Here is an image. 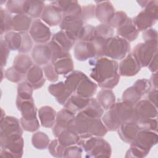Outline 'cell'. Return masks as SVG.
I'll use <instances>...</instances> for the list:
<instances>
[{"instance_id":"10","label":"cell","mask_w":158,"mask_h":158,"mask_svg":"<svg viewBox=\"0 0 158 158\" xmlns=\"http://www.w3.org/2000/svg\"><path fill=\"white\" fill-rule=\"evenodd\" d=\"M29 34L31 39L38 44L48 43L52 38L50 28L40 19H35L32 22Z\"/></svg>"},{"instance_id":"13","label":"cell","mask_w":158,"mask_h":158,"mask_svg":"<svg viewBox=\"0 0 158 158\" xmlns=\"http://www.w3.org/2000/svg\"><path fill=\"white\" fill-rule=\"evenodd\" d=\"M59 26L61 30L65 31L77 40L80 30L84 26V21L81 17L67 16L62 18Z\"/></svg>"},{"instance_id":"16","label":"cell","mask_w":158,"mask_h":158,"mask_svg":"<svg viewBox=\"0 0 158 158\" xmlns=\"http://www.w3.org/2000/svg\"><path fill=\"white\" fill-rule=\"evenodd\" d=\"M31 59L39 66L45 65L51 62L52 52L48 43L35 45L31 51Z\"/></svg>"},{"instance_id":"27","label":"cell","mask_w":158,"mask_h":158,"mask_svg":"<svg viewBox=\"0 0 158 158\" xmlns=\"http://www.w3.org/2000/svg\"><path fill=\"white\" fill-rule=\"evenodd\" d=\"M40 123L44 128H52L56 120L57 112L51 106H44L38 110Z\"/></svg>"},{"instance_id":"23","label":"cell","mask_w":158,"mask_h":158,"mask_svg":"<svg viewBox=\"0 0 158 158\" xmlns=\"http://www.w3.org/2000/svg\"><path fill=\"white\" fill-rule=\"evenodd\" d=\"M139 31L135 25L132 18L128 17L125 22L117 28V35L128 42L135 41L138 36Z\"/></svg>"},{"instance_id":"14","label":"cell","mask_w":158,"mask_h":158,"mask_svg":"<svg viewBox=\"0 0 158 158\" xmlns=\"http://www.w3.org/2000/svg\"><path fill=\"white\" fill-rule=\"evenodd\" d=\"M141 68L133 54L128 53L118 64V73L120 76L133 77L139 72Z\"/></svg>"},{"instance_id":"45","label":"cell","mask_w":158,"mask_h":158,"mask_svg":"<svg viewBox=\"0 0 158 158\" xmlns=\"http://www.w3.org/2000/svg\"><path fill=\"white\" fill-rule=\"evenodd\" d=\"M52 52V59H51V63L54 62L56 60L66 57L68 56H70V54L69 52H65L56 42H54L53 40H51V41L48 43Z\"/></svg>"},{"instance_id":"20","label":"cell","mask_w":158,"mask_h":158,"mask_svg":"<svg viewBox=\"0 0 158 158\" xmlns=\"http://www.w3.org/2000/svg\"><path fill=\"white\" fill-rule=\"evenodd\" d=\"M95 17L101 23L108 24L115 14V8L110 1L96 2Z\"/></svg>"},{"instance_id":"40","label":"cell","mask_w":158,"mask_h":158,"mask_svg":"<svg viewBox=\"0 0 158 158\" xmlns=\"http://www.w3.org/2000/svg\"><path fill=\"white\" fill-rule=\"evenodd\" d=\"M1 14V35L11 31L12 30V17L10 13L2 7L0 8Z\"/></svg>"},{"instance_id":"52","label":"cell","mask_w":158,"mask_h":158,"mask_svg":"<svg viewBox=\"0 0 158 158\" xmlns=\"http://www.w3.org/2000/svg\"><path fill=\"white\" fill-rule=\"evenodd\" d=\"M107 39L99 36H96V38L91 41L95 48L96 57H104L106 41Z\"/></svg>"},{"instance_id":"8","label":"cell","mask_w":158,"mask_h":158,"mask_svg":"<svg viewBox=\"0 0 158 158\" xmlns=\"http://www.w3.org/2000/svg\"><path fill=\"white\" fill-rule=\"evenodd\" d=\"M4 40L10 50L20 53L29 52L33 46L32 39L27 32L9 31L5 34Z\"/></svg>"},{"instance_id":"63","label":"cell","mask_w":158,"mask_h":158,"mask_svg":"<svg viewBox=\"0 0 158 158\" xmlns=\"http://www.w3.org/2000/svg\"><path fill=\"white\" fill-rule=\"evenodd\" d=\"M148 1H137V3H138L141 7L144 8L146 7V4H148Z\"/></svg>"},{"instance_id":"58","label":"cell","mask_w":158,"mask_h":158,"mask_svg":"<svg viewBox=\"0 0 158 158\" xmlns=\"http://www.w3.org/2000/svg\"><path fill=\"white\" fill-rule=\"evenodd\" d=\"M10 49L6 43L5 42L4 40L1 38V66L3 67L6 65L7 59L9 55Z\"/></svg>"},{"instance_id":"29","label":"cell","mask_w":158,"mask_h":158,"mask_svg":"<svg viewBox=\"0 0 158 158\" xmlns=\"http://www.w3.org/2000/svg\"><path fill=\"white\" fill-rule=\"evenodd\" d=\"M51 40L56 42L65 52H69L73 48L76 40L63 30H60L54 33Z\"/></svg>"},{"instance_id":"35","label":"cell","mask_w":158,"mask_h":158,"mask_svg":"<svg viewBox=\"0 0 158 158\" xmlns=\"http://www.w3.org/2000/svg\"><path fill=\"white\" fill-rule=\"evenodd\" d=\"M55 70L58 75H67L73 71L74 65L71 56H68L60 58L54 62Z\"/></svg>"},{"instance_id":"6","label":"cell","mask_w":158,"mask_h":158,"mask_svg":"<svg viewBox=\"0 0 158 158\" xmlns=\"http://www.w3.org/2000/svg\"><path fill=\"white\" fill-rule=\"evenodd\" d=\"M1 152L2 157H22L23 153L24 141L22 135L15 134L0 137Z\"/></svg>"},{"instance_id":"37","label":"cell","mask_w":158,"mask_h":158,"mask_svg":"<svg viewBox=\"0 0 158 158\" xmlns=\"http://www.w3.org/2000/svg\"><path fill=\"white\" fill-rule=\"evenodd\" d=\"M86 75L81 71L74 70L66 77L64 83L72 94L75 93L79 83Z\"/></svg>"},{"instance_id":"15","label":"cell","mask_w":158,"mask_h":158,"mask_svg":"<svg viewBox=\"0 0 158 158\" xmlns=\"http://www.w3.org/2000/svg\"><path fill=\"white\" fill-rule=\"evenodd\" d=\"M40 18L45 24L54 27L60 24L63 17L60 10L51 3L45 5Z\"/></svg>"},{"instance_id":"48","label":"cell","mask_w":158,"mask_h":158,"mask_svg":"<svg viewBox=\"0 0 158 158\" xmlns=\"http://www.w3.org/2000/svg\"><path fill=\"white\" fill-rule=\"evenodd\" d=\"M95 28L96 36L107 39L114 36V29L107 24L101 23L96 26Z\"/></svg>"},{"instance_id":"43","label":"cell","mask_w":158,"mask_h":158,"mask_svg":"<svg viewBox=\"0 0 158 158\" xmlns=\"http://www.w3.org/2000/svg\"><path fill=\"white\" fill-rule=\"evenodd\" d=\"M96 36L95 27L87 24L84 25L80 30L78 39L79 41L91 42Z\"/></svg>"},{"instance_id":"3","label":"cell","mask_w":158,"mask_h":158,"mask_svg":"<svg viewBox=\"0 0 158 158\" xmlns=\"http://www.w3.org/2000/svg\"><path fill=\"white\" fill-rule=\"evenodd\" d=\"M72 130H74L81 139L92 136L103 137L108 131L102 120L89 117L81 112L76 114Z\"/></svg>"},{"instance_id":"5","label":"cell","mask_w":158,"mask_h":158,"mask_svg":"<svg viewBox=\"0 0 158 158\" xmlns=\"http://www.w3.org/2000/svg\"><path fill=\"white\" fill-rule=\"evenodd\" d=\"M77 145L81 146L86 153V157H110L112 148L110 144L102 137L92 136L80 139Z\"/></svg>"},{"instance_id":"17","label":"cell","mask_w":158,"mask_h":158,"mask_svg":"<svg viewBox=\"0 0 158 158\" xmlns=\"http://www.w3.org/2000/svg\"><path fill=\"white\" fill-rule=\"evenodd\" d=\"M16 106L21 113L22 117L20 118L26 120H31L37 118V109L33 98L23 99L17 96Z\"/></svg>"},{"instance_id":"4","label":"cell","mask_w":158,"mask_h":158,"mask_svg":"<svg viewBox=\"0 0 158 158\" xmlns=\"http://www.w3.org/2000/svg\"><path fill=\"white\" fill-rule=\"evenodd\" d=\"M157 132L139 130L135 139L130 143L125 157H144L149 154L151 149L157 143Z\"/></svg>"},{"instance_id":"54","label":"cell","mask_w":158,"mask_h":158,"mask_svg":"<svg viewBox=\"0 0 158 158\" xmlns=\"http://www.w3.org/2000/svg\"><path fill=\"white\" fill-rule=\"evenodd\" d=\"M43 70L46 79L48 81L51 82H56L58 80L59 75L56 72L54 67L51 62L44 65Z\"/></svg>"},{"instance_id":"61","label":"cell","mask_w":158,"mask_h":158,"mask_svg":"<svg viewBox=\"0 0 158 158\" xmlns=\"http://www.w3.org/2000/svg\"><path fill=\"white\" fill-rule=\"evenodd\" d=\"M148 67L152 73L157 72V53L153 57Z\"/></svg>"},{"instance_id":"56","label":"cell","mask_w":158,"mask_h":158,"mask_svg":"<svg viewBox=\"0 0 158 158\" xmlns=\"http://www.w3.org/2000/svg\"><path fill=\"white\" fill-rule=\"evenodd\" d=\"M95 10L96 6L94 4H88L81 7V18L85 22L95 17Z\"/></svg>"},{"instance_id":"28","label":"cell","mask_w":158,"mask_h":158,"mask_svg":"<svg viewBox=\"0 0 158 158\" xmlns=\"http://www.w3.org/2000/svg\"><path fill=\"white\" fill-rule=\"evenodd\" d=\"M89 99L90 98L73 94L69 98L64 106L69 111L76 115L86 107L89 103Z\"/></svg>"},{"instance_id":"47","label":"cell","mask_w":158,"mask_h":158,"mask_svg":"<svg viewBox=\"0 0 158 158\" xmlns=\"http://www.w3.org/2000/svg\"><path fill=\"white\" fill-rule=\"evenodd\" d=\"M65 148L59 143L57 138L52 140L48 147L49 153L56 157H63Z\"/></svg>"},{"instance_id":"51","label":"cell","mask_w":158,"mask_h":158,"mask_svg":"<svg viewBox=\"0 0 158 158\" xmlns=\"http://www.w3.org/2000/svg\"><path fill=\"white\" fill-rule=\"evenodd\" d=\"M127 18V14L125 12L117 11L115 12L114 17L112 18L107 25L112 27L114 29L117 28L125 22Z\"/></svg>"},{"instance_id":"31","label":"cell","mask_w":158,"mask_h":158,"mask_svg":"<svg viewBox=\"0 0 158 158\" xmlns=\"http://www.w3.org/2000/svg\"><path fill=\"white\" fill-rule=\"evenodd\" d=\"M133 19V23L139 31H144L154 25L157 20L146 13L145 11H141Z\"/></svg>"},{"instance_id":"41","label":"cell","mask_w":158,"mask_h":158,"mask_svg":"<svg viewBox=\"0 0 158 158\" xmlns=\"http://www.w3.org/2000/svg\"><path fill=\"white\" fill-rule=\"evenodd\" d=\"M50 143L48 136L43 131L35 133L31 137V143L36 149L43 150L46 149Z\"/></svg>"},{"instance_id":"59","label":"cell","mask_w":158,"mask_h":158,"mask_svg":"<svg viewBox=\"0 0 158 158\" xmlns=\"http://www.w3.org/2000/svg\"><path fill=\"white\" fill-rule=\"evenodd\" d=\"M142 38L144 42L157 43V31L152 28H149L143 32Z\"/></svg>"},{"instance_id":"30","label":"cell","mask_w":158,"mask_h":158,"mask_svg":"<svg viewBox=\"0 0 158 158\" xmlns=\"http://www.w3.org/2000/svg\"><path fill=\"white\" fill-rule=\"evenodd\" d=\"M33 65V62L30 56L20 53L15 57L12 66L20 73L26 75L27 72Z\"/></svg>"},{"instance_id":"11","label":"cell","mask_w":158,"mask_h":158,"mask_svg":"<svg viewBox=\"0 0 158 158\" xmlns=\"http://www.w3.org/2000/svg\"><path fill=\"white\" fill-rule=\"evenodd\" d=\"M76 115L66 108H63L57 113L55 124L52 127L53 135L57 138L64 129L72 128Z\"/></svg>"},{"instance_id":"26","label":"cell","mask_w":158,"mask_h":158,"mask_svg":"<svg viewBox=\"0 0 158 158\" xmlns=\"http://www.w3.org/2000/svg\"><path fill=\"white\" fill-rule=\"evenodd\" d=\"M97 88L98 85L86 75L79 83L75 94L84 98H91L96 93Z\"/></svg>"},{"instance_id":"57","label":"cell","mask_w":158,"mask_h":158,"mask_svg":"<svg viewBox=\"0 0 158 158\" xmlns=\"http://www.w3.org/2000/svg\"><path fill=\"white\" fill-rule=\"evenodd\" d=\"M146 13L152 17L156 20L158 19V1L156 0L149 1L146 7L144 8Z\"/></svg>"},{"instance_id":"22","label":"cell","mask_w":158,"mask_h":158,"mask_svg":"<svg viewBox=\"0 0 158 158\" xmlns=\"http://www.w3.org/2000/svg\"><path fill=\"white\" fill-rule=\"evenodd\" d=\"M48 89L49 93L55 98L57 102L60 105L64 106L69 98L72 95L64 81L51 84L48 86Z\"/></svg>"},{"instance_id":"32","label":"cell","mask_w":158,"mask_h":158,"mask_svg":"<svg viewBox=\"0 0 158 158\" xmlns=\"http://www.w3.org/2000/svg\"><path fill=\"white\" fill-rule=\"evenodd\" d=\"M32 19L27 14H18L12 17V30L16 32H27L32 23Z\"/></svg>"},{"instance_id":"1","label":"cell","mask_w":158,"mask_h":158,"mask_svg":"<svg viewBox=\"0 0 158 158\" xmlns=\"http://www.w3.org/2000/svg\"><path fill=\"white\" fill-rule=\"evenodd\" d=\"M93 65L90 77L94 80L102 89H112L117 85L120 80L118 63L117 60L106 57H101L91 60Z\"/></svg>"},{"instance_id":"39","label":"cell","mask_w":158,"mask_h":158,"mask_svg":"<svg viewBox=\"0 0 158 158\" xmlns=\"http://www.w3.org/2000/svg\"><path fill=\"white\" fill-rule=\"evenodd\" d=\"M6 9L10 14H26L27 1H7L6 2Z\"/></svg>"},{"instance_id":"24","label":"cell","mask_w":158,"mask_h":158,"mask_svg":"<svg viewBox=\"0 0 158 158\" xmlns=\"http://www.w3.org/2000/svg\"><path fill=\"white\" fill-rule=\"evenodd\" d=\"M139 130L136 122L130 121L121 124L117 131L123 141L130 144L135 139Z\"/></svg>"},{"instance_id":"55","label":"cell","mask_w":158,"mask_h":158,"mask_svg":"<svg viewBox=\"0 0 158 158\" xmlns=\"http://www.w3.org/2000/svg\"><path fill=\"white\" fill-rule=\"evenodd\" d=\"M20 122L22 128L27 131L35 132L40 128V125L38 118L31 120H26L22 118L20 119Z\"/></svg>"},{"instance_id":"36","label":"cell","mask_w":158,"mask_h":158,"mask_svg":"<svg viewBox=\"0 0 158 158\" xmlns=\"http://www.w3.org/2000/svg\"><path fill=\"white\" fill-rule=\"evenodd\" d=\"M104 109L100 106L97 99L91 98L86 107L81 112L89 117L101 118L104 114Z\"/></svg>"},{"instance_id":"53","label":"cell","mask_w":158,"mask_h":158,"mask_svg":"<svg viewBox=\"0 0 158 158\" xmlns=\"http://www.w3.org/2000/svg\"><path fill=\"white\" fill-rule=\"evenodd\" d=\"M83 148L78 145H72L65 148L63 157L79 158L81 157Z\"/></svg>"},{"instance_id":"60","label":"cell","mask_w":158,"mask_h":158,"mask_svg":"<svg viewBox=\"0 0 158 158\" xmlns=\"http://www.w3.org/2000/svg\"><path fill=\"white\" fill-rule=\"evenodd\" d=\"M148 100L152 102L155 106H157V89H151L148 93Z\"/></svg>"},{"instance_id":"62","label":"cell","mask_w":158,"mask_h":158,"mask_svg":"<svg viewBox=\"0 0 158 158\" xmlns=\"http://www.w3.org/2000/svg\"><path fill=\"white\" fill-rule=\"evenodd\" d=\"M149 81L151 83L152 87H153V88L157 89V72L152 73Z\"/></svg>"},{"instance_id":"33","label":"cell","mask_w":158,"mask_h":158,"mask_svg":"<svg viewBox=\"0 0 158 158\" xmlns=\"http://www.w3.org/2000/svg\"><path fill=\"white\" fill-rule=\"evenodd\" d=\"M96 99L104 110H109L115 103V96L110 89H102L96 96Z\"/></svg>"},{"instance_id":"44","label":"cell","mask_w":158,"mask_h":158,"mask_svg":"<svg viewBox=\"0 0 158 158\" xmlns=\"http://www.w3.org/2000/svg\"><path fill=\"white\" fill-rule=\"evenodd\" d=\"M33 88L31 85L27 81H23L19 83L17 86V96L18 97L23 99L32 98Z\"/></svg>"},{"instance_id":"34","label":"cell","mask_w":158,"mask_h":158,"mask_svg":"<svg viewBox=\"0 0 158 158\" xmlns=\"http://www.w3.org/2000/svg\"><path fill=\"white\" fill-rule=\"evenodd\" d=\"M59 143L64 146L67 147L77 144L81 138L73 130L66 128L63 130L56 138Z\"/></svg>"},{"instance_id":"2","label":"cell","mask_w":158,"mask_h":158,"mask_svg":"<svg viewBox=\"0 0 158 158\" xmlns=\"http://www.w3.org/2000/svg\"><path fill=\"white\" fill-rule=\"evenodd\" d=\"M134 106L125 102H115L102 115V121L109 131H117L119 126L127 122H136Z\"/></svg>"},{"instance_id":"46","label":"cell","mask_w":158,"mask_h":158,"mask_svg":"<svg viewBox=\"0 0 158 158\" xmlns=\"http://www.w3.org/2000/svg\"><path fill=\"white\" fill-rule=\"evenodd\" d=\"M139 130H149L157 132V121L155 118L138 120L136 122Z\"/></svg>"},{"instance_id":"12","label":"cell","mask_w":158,"mask_h":158,"mask_svg":"<svg viewBox=\"0 0 158 158\" xmlns=\"http://www.w3.org/2000/svg\"><path fill=\"white\" fill-rule=\"evenodd\" d=\"M136 122L138 120L155 118L157 115V107L148 99L139 100L134 106Z\"/></svg>"},{"instance_id":"18","label":"cell","mask_w":158,"mask_h":158,"mask_svg":"<svg viewBox=\"0 0 158 158\" xmlns=\"http://www.w3.org/2000/svg\"><path fill=\"white\" fill-rule=\"evenodd\" d=\"M23 130L20 120L13 116H6L1 120L0 137L15 134L22 135Z\"/></svg>"},{"instance_id":"25","label":"cell","mask_w":158,"mask_h":158,"mask_svg":"<svg viewBox=\"0 0 158 158\" xmlns=\"http://www.w3.org/2000/svg\"><path fill=\"white\" fill-rule=\"evenodd\" d=\"M26 79L33 89L41 88L46 82L43 69L36 64H33L28 70L26 74Z\"/></svg>"},{"instance_id":"21","label":"cell","mask_w":158,"mask_h":158,"mask_svg":"<svg viewBox=\"0 0 158 158\" xmlns=\"http://www.w3.org/2000/svg\"><path fill=\"white\" fill-rule=\"evenodd\" d=\"M61 11L62 17H81V6L77 1H54L51 2Z\"/></svg>"},{"instance_id":"9","label":"cell","mask_w":158,"mask_h":158,"mask_svg":"<svg viewBox=\"0 0 158 158\" xmlns=\"http://www.w3.org/2000/svg\"><path fill=\"white\" fill-rule=\"evenodd\" d=\"M157 43L144 42L137 44L134 47L132 54L141 67H146L157 54Z\"/></svg>"},{"instance_id":"19","label":"cell","mask_w":158,"mask_h":158,"mask_svg":"<svg viewBox=\"0 0 158 158\" xmlns=\"http://www.w3.org/2000/svg\"><path fill=\"white\" fill-rule=\"evenodd\" d=\"M74 56L79 61H85L96 57V51L92 42L78 41L74 46Z\"/></svg>"},{"instance_id":"7","label":"cell","mask_w":158,"mask_h":158,"mask_svg":"<svg viewBox=\"0 0 158 158\" xmlns=\"http://www.w3.org/2000/svg\"><path fill=\"white\" fill-rule=\"evenodd\" d=\"M130 42L117 35L107 40L104 57L113 60H122L130 52Z\"/></svg>"},{"instance_id":"38","label":"cell","mask_w":158,"mask_h":158,"mask_svg":"<svg viewBox=\"0 0 158 158\" xmlns=\"http://www.w3.org/2000/svg\"><path fill=\"white\" fill-rule=\"evenodd\" d=\"M45 4L41 1H27V9L26 14L31 19H38L41 17Z\"/></svg>"},{"instance_id":"50","label":"cell","mask_w":158,"mask_h":158,"mask_svg":"<svg viewBox=\"0 0 158 158\" xmlns=\"http://www.w3.org/2000/svg\"><path fill=\"white\" fill-rule=\"evenodd\" d=\"M4 76L7 80L11 82L19 83L24 78L25 75L20 73L12 66L4 71Z\"/></svg>"},{"instance_id":"42","label":"cell","mask_w":158,"mask_h":158,"mask_svg":"<svg viewBox=\"0 0 158 158\" xmlns=\"http://www.w3.org/2000/svg\"><path fill=\"white\" fill-rule=\"evenodd\" d=\"M141 94L133 86H130L127 88L123 93L122 99V101L134 106L141 98Z\"/></svg>"},{"instance_id":"49","label":"cell","mask_w":158,"mask_h":158,"mask_svg":"<svg viewBox=\"0 0 158 158\" xmlns=\"http://www.w3.org/2000/svg\"><path fill=\"white\" fill-rule=\"evenodd\" d=\"M133 86L138 90L142 96L146 94H148L152 88L149 80L146 78H141L137 80Z\"/></svg>"}]
</instances>
